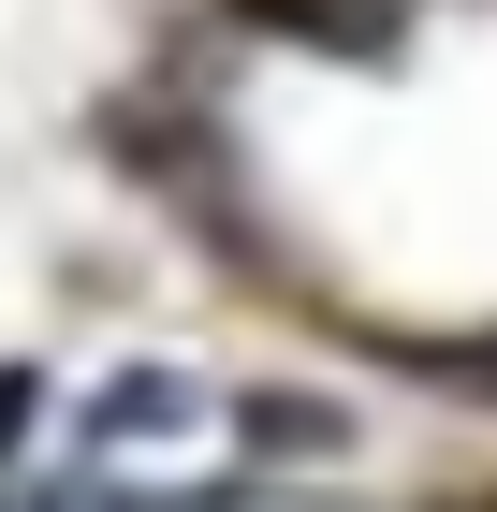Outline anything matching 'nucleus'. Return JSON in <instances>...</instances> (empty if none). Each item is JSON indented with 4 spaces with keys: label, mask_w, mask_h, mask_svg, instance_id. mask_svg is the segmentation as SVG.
<instances>
[{
    "label": "nucleus",
    "mask_w": 497,
    "mask_h": 512,
    "mask_svg": "<svg viewBox=\"0 0 497 512\" xmlns=\"http://www.w3.org/2000/svg\"><path fill=\"white\" fill-rule=\"evenodd\" d=\"M205 425H234V410H220V381H191V366H117V381L74 410L88 469H117V454H191Z\"/></svg>",
    "instance_id": "nucleus-1"
},
{
    "label": "nucleus",
    "mask_w": 497,
    "mask_h": 512,
    "mask_svg": "<svg viewBox=\"0 0 497 512\" xmlns=\"http://www.w3.org/2000/svg\"><path fill=\"white\" fill-rule=\"evenodd\" d=\"M234 439H264V454H351V410H322V395H234Z\"/></svg>",
    "instance_id": "nucleus-2"
},
{
    "label": "nucleus",
    "mask_w": 497,
    "mask_h": 512,
    "mask_svg": "<svg viewBox=\"0 0 497 512\" xmlns=\"http://www.w3.org/2000/svg\"><path fill=\"white\" fill-rule=\"evenodd\" d=\"M15 425H30V381H15V366H0V439H15Z\"/></svg>",
    "instance_id": "nucleus-3"
}]
</instances>
